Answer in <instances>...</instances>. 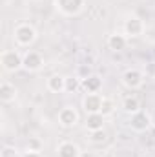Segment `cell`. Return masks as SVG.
Returning <instances> with one entry per match:
<instances>
[{
    "instance_id": "obj_1",
    "label": "cell",
    "mask_w": 155,
    "mask_h": 157,
    "mask_svg": "<svg viewBox=\"0 0 155 157\" xmlns=\"http://www.w3.org/2000/svg\"><path fill=\"white\" fill-rule=\"evenodd\" d=\"M13 37H15V42L18 46L28 48L37 40V31H35V28L31 24H18L13 29Z\"/></svg>"
},
{
    "instance_id": "obj_2",
    "label": "cell",
    "mask_w": 155,
    "mask_h": 157,
    "mask_svg": "<svg viewBox=\"0 0 155 157\" xmlns=\"http://www.w3.org/2000/svg\"><path fill=\"white\" fill-rule=\"evenodd\" d=\"M0 64L6 71L9 73H15L22 68V55L17 51V49H6L2 55H0Z\"/></svg>"
},
{
    "instance_id": "obj_3",
    "label": "cell",
    "mask_w": 155,
    "mask_h": 157,
    "mask_svg": "<svg viewBox=\"0 0 155 157\" xmlns=\"http://www.w3.org/2000/svg\"><path fill=\"white\" fill-rule=\"evenodd\" d=\"M128 126H130L133 132L142 133V132H146V130H150V128H152V117H150L146 112H142V110H141V112H137V113L130 115Z\"/></svg>"
},
{
    "instance_id": "obj_4",
    "label": "cell",
    "mask_w": 155,
    "mask_h": 157,
    "mask_svg": "<svg viewBox=\"0 0 155 157\" xmlns=\"http://www.w3.org/2000/svg\"><path fill=\"white\" fill-rule=\"evenodd\" d=\"M55 6H57V9H59L62 15H66V17H75V15H78V13L84 9L86 0H55Z\"/></svg>"
},
{
    "instance_id": "obj_5",
    "label": "cell",
    "mask_w": 155,
    "mask_h": 157,
    "mask_svg": "<svg viewBox=\"0 0 155 157\" xmlns=\"http://www.w3.org/2000/svg\"><path fill=\"white\" fill-rule=\"evenodd\" d=\"M22 68L29 73L40 71L44 68V57L40 55L39 51H28L22 55Z\"/></svg>"
},
{
    "instance_id": "obj_6",
    "label": "cell",
    "mask_w": 155,
    "mask_h": 157,
    "mask_svg": "<svg viewBox=\"0 0 155 157\" xmlns=\"http://www.w3.org/2000/svg\"><path fill=\"white\" fill-rule=\"evenodd\" d=\"M120 80L128 90H139L142 86V82H144V73L141 70H137V68H130V70H126L122 73Z\"/></svg>"
},
{
    "instance_id": "obj_7",
    "label": "cell",
    "mask_w": 155,
    "mask_h": 157,
    "mask_svg": "<svg viewBox=\"0 0 155 157\" xmlns=\"http://www.w3.org/2000/svg\"><path fill=\"white\" fill-rule=\"evenodd\" d=\"M104 97L100 93H86L82 99V108L86 113H100Z\"/></svg>"
},
{
    "instance_id": "obj_8",
    "label": "cell",
    "mask_w": 155,
    "mask_h": 157,
    "mask_svg": "<svg viewBox=\"0 0 155 157\" xmlns=\"http://www.w3.org/2000/svg\"><path fill=\"white\" fill-rule=\"evenodd\" d=\"M142 33H144V22H142V18L131 15V17H128L124 20V35H128V37H141Z\"/></svg>"
},
{
    "instance_id": "obj_9",
    "label": "cell",
    "mask_w": 155,
    "mask_h": 157,
    "mask_svg": "<svg viewBox=\"0 0 155 157\" xmlns=\"http://www.w3.org/2000/svg\"><path fill=\"white\" fill-rule=\"evenodd\" d=\"M78 122V112L73 106H64L59 112V124L62 128H73Z\"/></svg>"
},
{
    "instance_id": "obj_10",
    "label": "cell",
    "mask_w": 155,
    "mask_h": 157,
    "mask_svg": "<svg viewBox=\"0 0 155 157\" xmlns=\"http://www.w3.org/2000/svg\"><path fill=\"white\" fill-rule=\"evenodd\" d=\"M104 115L102 113H86V130L88 132H99L104 130Z\"/></svg>"
},
{
    "instance_id": "obj_11",
    "label": "cell",
    "mask_w": 155,
    "mask_h": 157,
    "mask_svg": "<svg viewBox=\"0 0 155 157\" xmlns=\"http://www.w3.org/2000/svg\"><path fill=\"white\" fill-rule=\"evenodd\" d=\"M57 155L59 157H78L80 155V148L71 141H64L59 144L57 148Z\"/></svg>"
},
{
    "instance_id": "obj_12",
    "label": "cell",
    "mask_w": 155,
    "mask_h": 157,
    "mask_svg": "<svg viewBox=\"0 0 155 157\" xmlns=\"http://www.w3.org/2000/svg\"><path fill=\"white\" fill-rule=\"evenodd\" d=\"M82 88L86 90V93H99L102 90V78L97 73H93V75H89L88 78L82 80Z\"/></svg>"
},
{
    "instance_id": "obj_13",
    "label": "cell",
    "mask_w": 155,
    "mask_h": 157,
    "mask_svg": "<svg viewBox=\"0 0 155 157\" xmlns=\"http://www.w3.org/2000/svg\"><path fill=\"white\" fill-rule=\"evenodd\" d=\"M126 46H128V39L122 33H113L108 37V48L112 51H124Z\"/></svg>"
},
{
    "instance_id": "obj_14",
    "label": "cell",
    "mask_w": 155,
    "mask_h": 157,
    "mask_svg": "<svg viewBox=\"0 0 155 157\" xmlns=\"http://www.w3.org/2000/svg\"><path fill=\"white\" fill-rule=\"evenodd\" d=\"M0 99H2V102H13L15 99H17V88L11 84V82H7V80H4L2 84H0Z\"/></svg>"
},
{
    "instance_id": "obj_15",
    "label": "cell",
    "mask_w": 155,
    "mask_h": 157,
    "mask_svg": "<svg viewBox=\"0 0 155 157\" xmlns=\"http://www.w3.org/2000/svg\"><path fill=\"white\" fill-rule=\"evenodd\" d=\"M47 90L53 93H64L66 91V77L62 75H51L47 78Z\"/></svg>"
},
{
    "instance_id": "obj_16",
    "label": "cell",
    "mask_w": 155,
    "mask_h": 157,
    "mask_svg": "<svg viewBox=\"0 0 155 157\" xmlns=\"http://www.w3.org/2000/svg\"><path fill=\"white\" fill-rule=\"evenodd\" d=\"M122 110L128 113V115H133L137 112H141V101L135 97V95H128L122 99Z\"/></svg>"
},
{
    "instance_id": "obj_17",
    "label": "cell",
    "mask_w": 155,
    "mask_h": 157,
    "mask_svg": "<svg viewBox=\"0 0 155 157\" xmlns=\"http://www.w3.org/2000/svg\"><path fill=\"white\" fill-rule=\"evenodd\" d=\"M80 86H82V80H80L77 75H75V77H66V91L73 93V91H77Z\"/></svg>"
},
{
    "instance_id": "obj_18",
    "label": "cell",
    "mask_w": 155,
    "mask_h": 157,
    "mask_svg": "<svg viewBox=\"0 0 155 157\" xmlns=\"http://www.w3.org/2000/svg\"><path fill=\"white\" fill-rule=\"evenodd\" d=\"M106 139H108V137H106V132H104V130H99V132H89V141H91L93 144H102Z\"/></svg>"
},
{
    "instance_id": "obj_19",
    "label": "cell",
    "mask_w": 155,
    "mask_h": 157,
    "mask_svg": "<svg viewBox=\"0 0 155 157\" xmlns=\"http://www.w3.org/2000/svg\"><path fill=\"white\" fill-rule=\"evenodd\" d=\"M26 150H31V152H42V141H40L39 137H29Z\"/></svg>"
},
{
    "instance_id": "obj_20",
    "label": "cell",
    "mask_w": 155,
    "mask_h": 157,
    "mask_svg": "<svg viewBox=\"0 0 155 157\" xmlns=\"http://www.w3.org/2000/svg\"><path fill=\"white\" fill-rule=\"evenodd\" d=\"M0 157H22V155L15 146H4L2 152H0Z\"/></svg>"
},
{
    "instance_id": "obj_21",
    "label": "cell",
    "mask_w": 155,
    "mask_h": 157,
    "mask_svg": "<svg viewBox=\"0 0 155 157\" xmlns=\"http://www.w3.org/2000/svg\"><path fill=\"white\" fill-rule=\"evenodd\" d=\"M113 108H115V106H113V102H112L110 99H106V97H104V102H102V110H100V113H102L104 117H108V115H112V113H113Z\"/></svg>"
},
{
    "instance_id": "obj_22",
    "label": "cell",
    "mask_w": 155,
    "mask_h": 157,
    "mask_svg": "<svg viewBox=\"0 0 155 157\" xmlns=\"http://www.w3.org/2000/svg\"><path fill=\"white\" fill-rule=\"evenodd\" d=\"M89 75H93V71L89 70V66H78V70H77V77L80 78V80L88 78Z\"/></svg>"
},
{
    "instance_id": "obj_23",
    "label": "cell",
    "mask_w": 155,
    "mask_h": 157,
    "mask_svg": "<svg viewBox=\"0 0 155 157\" xmlns=\"http://www.w3.org/2000/svg\"><path fill=\"white\" fill-rule=\"evenodd\" d=\"M22 157H42V152H31V150H26Z\"/></svg>"
},
{
    "instance_id": "obj_24",
    "label": "cell",
    "mask_w": 155,
    "mask_h": 157,
    "mask_svg": "<svg viewBox=\"0 0 155 157\" xmlns=\"http://www.w3.org/2000/svg\"><path fill=\"white\" fill-rule=\"evenodd\" d=\"M150 135L153 137V141H155V124H152V128H150Z\"/></svg>"
}]
</instances>
